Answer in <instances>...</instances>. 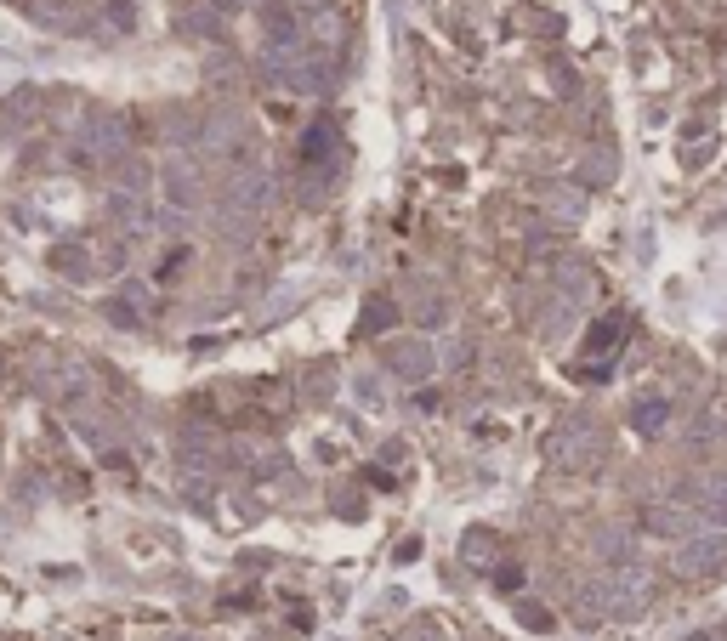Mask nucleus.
<instances>
[{"label":"nucleus","mask_w":727,"mask_h":641,"mask_svg":"<svg viewBox=\"0 0 727 641\" xmlns=\"http://www.w3.org/2000/svg\"><path fill=\"white\" fill-rule=\"evenodd\" d=\"M551 454H557L563 466H591V460H597V432H591V426H568V432L551 443Z\"/></svg>","instance_id":"obj_7"},{"label":"nucleus","mask_w":727,"mask_h":641,"mask_svg":"<svg viewBox=\"0 0 727 641\" xmlns=\"http://www.w3.org/2000/svg\"><path fill=\"white\" fill-rule=\"evenodd\" d=\"M722 562H727L722 534H693L688 545H682V556H676V573H682V579H705V573H716Z\"/></svg>","instance_id":"obj_3"},{"label":"nucleus","mask_w":727,"mask_h":641,"mask_svg":"<svg viewBox=\"0 0 727 641\" xmlns=\"http://www.w3.org/2000/svg\"><path fill=\"white\" fill-rule=\"evenodd\" d=\"M302 159H307V165L336 171V125H313V131L302 137Z\"/></svg>","instance_id":"obj_9"},{"label":"nucleus","mask_w":727,"mask_h":641,"mask_svg":"<svg viewBox=\"0 0 727 641\" xmlns=\"http://www.w3.org/2000/svg\"><path fill=\"white\" fill-rule=\"evenodd\" d=\"M665 420H671V403L665 398H642L637 409H631V426H637L642 437H659L665 432Z\"/></svg>","instance_id":"obj_10"},{"label":"nucleus","mask_w":727,"mask_h":641,"mask_svg":"<svg viewBox=\"0 0 727 641\" xmlns=\"http://www.w3.org/2000/svg\"><path fill=\"white\" fill-rule=\"evenodd\" d=\"M648 528H659V534H688V517H682L676 505H654V511H648Z\"/></svg>","instance_id":"obj_14"},{"label":"nucleus","mask_w":727,"mask_h":641,"mask_svg":"<svg viewBox=\"0 0 727 641\" xmlns=\"http://www.w3.org/2000/svg\"><path fill=\"white\" fill-rule=\"evenodd\" d=\"M705 517L727 528V494H705Z\"/></svg>","instance_id":"obj_18"},{"label":"nucleus","mask_w":727,"mask_h":641,"mask_svg":"<svg viewBox=\"0 0 727 641\" xmlns=\"http://www.w3.org/2000/svg\"><path fill=\"white\" fill-rule=\"evenodd\" d=\"M387 369L398 381H426V375H432V347H426V341H398V347L387 352Z\"/></svg>","instance_id":"obj_5"},{"label":"nucleus","mask_w":727,"mask_h":641,"mask_svg":"<svg viewBox=\"0 0 727 641\" xmlns=\"http://www.w3.org/2000/svg\"><path fill=\"white\" fill-rule=\"evenodd\" d=\"M125 159V125L120 120H97L80 131V165H120Z\"/></svg>","instance_id":"obj_2"},{"label":"nucleus","mask_w":727,"mask_h":641,"mask_svg":"<svg viewBox=\"0 0 727 641\" xmlns=\"http://www.w3.org/2000/svg\"><path fill=\"white\" fill-rule=\"evenodd\" d=\"M625 551H631V539H625L620 528H608V534H597V556H603V562H625Z\"/></svg>","instance_id":"obj_16"},{"label":"nucleus","mask_w":727,"mask_h":641,"mask_svg":"<svg viewBox=\"0 0 727 641\" xmlns=\"http://www.w3.org/2000/svg\"><path fill=\"white\" fill-rule=\"evenodd\" d=\"M165 199H171V205H182V210H194L199 205V176L188 171V165H165Z\"/></svg>","instance_id":"obj_8"},{"label":"nucleus","mask_w":727,"mask_h":641,"mask_svg":"<svg viewBox=\"0 0 727 641\" xmlns=\"http://www.w3.org/2000/svg\"><path fill=\"white\" fill-rule=\"evenodd\" d=\"M392 330V301L381 295V301H370V312H364V335H381Z\"/></svg>","instance_id":"obj_17"},{"label":"nucleus","mask_w":727,"mask_h":641,"mask_svg":"<svg viewBox=\"0 0 727 641\" xmlns=\"http://www.w3.org/2000/svg\"><path fill=\"white\" fill-rule=\"evenodd\" d=\"M461 556L472 562V568H489V562H495V539L478 528V534H466V539H461Z\"/></svg>","instance_id":"obj_12"},{"label":"nucleus","mask_w":727,"mask_h":641,"mask_svg":"<svg viewBox=\"0 0 727 641\" xmlns=\"http://www.w3.org/2000/svg\"><path fill=\"white\" fill-rule=\"evenodd\" d=\"M517 624H523V630H534V636L557 630V624H551V613H546L540 602H517Z\"/></svg>","instance_id":"obj_15"},{"label":"nucleus","mask_w":727,"mask_h":641,"mask_svg":"<svg viewBox=\"0 0 727 641\" xmlns=\"http://www.w3.org/2000/svg\"><path fill=\"white\" fill-rule=\"evenodd\" d=\"M108 216L120 222V233H148V205L131 188H108Z\"/></svg>","instance_id":"obj_6"},{"label":"nucleus","mask_w":727,"mask_h":641,"mask_svg":"<svg viewBox=\"0 0 727 641\" xmlns=\"http://www.w3.org/2000/svg\"><path fill=\"white\" fill-rule=\"evenodd\" d=\"M267 199H273V176L256 171V165H250V171H239L228 182V210H233V216H262Z\"/></svg>","instance_id":"obj_4"},{"label":"nucleus","mask_w":727,"mask_h":641,"mask_svg":"<svg viewBox=\"0 0 727 641\" xmlns=\"http://www.w3.org/2000/svg\"><path fill=\"white\" fill-rule=\"evenodd\" d=\"M648 596H654V579L642 568H614L608 579H597V585L580 596V607H586L591 619H597V613H608V619H637L642 607H648Z\"/></svg>","instance_id":"obj_1"},{"label":"nucleus","mask_w":727,"mask_h":641,"mask_svg":"<svg viewBox=\"0 0 727 641\" xmlns=\"http://www.w3.org/2000/svg\"><path fill=\"white\" fill-rule=\"evenodd\" d=\"M620 335H625L620 318H603V324H597V330L586 335V352H608V347H620Z\"/></svg>","instance_id":"obj_13"},{"label":"nucleus","mask_w":727,"mask_h":641,"mask_svg":"<svg viewBox=\"0 0 727 641\" xmlns=\"http://www.w3.org/2000/svg\"><path fill=\"white\" fill-rule=\"evenodd\" d=\"M495 585L500 590H523V568H495Z\"/></svg>","instance_id":"obj_19"},{"label":"nucleus","mask_w":727,"mask_h":641,"mask_svg":"<svg viewBox=\"0 0 727 641\" xmlns=\"http://www.w3.org/2000/svg\"><path fill=\"white\" fill-rule=\"evenodd\" d=\"M52 267H57L63 278H91L86 250H74V244H57V250H52Z\"/></svg>","instance_id":"obj_11"}]
</instances>
